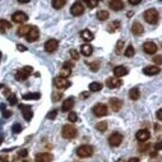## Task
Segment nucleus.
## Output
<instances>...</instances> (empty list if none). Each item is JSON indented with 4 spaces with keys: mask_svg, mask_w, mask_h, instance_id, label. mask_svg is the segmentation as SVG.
Instances as JSON below:
<instances>
[{
    "mask_svg": "<svg viewBox=\"0 0 162 162\" xmlns=\"http://www.w3.org/2000/svg\"><path fill=\"white\" fill-rule=\"evenodd\" d=\"M144 19H145V21L149 24H156L158 22V19H159L158 11L154 9V8L146 10L144 12Z\"/></svg>",
    "mask_w": 162,
    "mask_h": 162,
    "instance_id": "1",
    "label": "nucleus"
},
{
    "mask_svg": "<svg viewBox=\"0 0 162 162\" xmlns=\"http://www.w3.org/2000/svg\"><path fill=\"white\" fill-rule=\"evenodd\" d=\"M77 135V129L71 124L64 125L62 128V136L65 139H72Z\"/></svg>",
    "mask_w": 162,
    "mask_h": 162,
    "instance_id": "2",
    "label": "nucleus"
},
{
    "mask_svg": "<svg viewBox=\"0 0 162 162\" xmlns=\"http://www.w3.org/2000/svg\"><path fill=\"white\" fill-rule=\"evenodd\" d=\"M93 147L91 145H81L77 148V155L80 158H87V157H90L93 154Z\"/></svg>",
    "mask_w": 162,
    "mask_h": 162,
    "instance_id": "3",
    "label": "nucleus"
},
{
    "mask_svg": "<svg viewBox=\"0 0 162 162\" xmlns=\"http://www.w3.org/2000/svg\"><path fill=\"white\" fill-rule=\"evenodd\" d=\"M32 71H33V67H31V66H24L21 70H19V71L16 72L15 78H16V80H18V81L26 80L28 77H29V75L32 73Z\"/></svg>",
    "mask_w": 162,
    "mask_h": 162,
    "instance_id": "4",
    "label": "nucleus"
},
{
    "mask_svg": "<svg viewBox=\"0 0 162 162\" xmlns=\"http://www.w3.org/2000/svg\"><path fill=\"white\" fill-rule=\"evenodd\" d=\"M93 113H94L96 117L106 116L108 113V107L103 103H98L93 107Z\"/></svg>",
    "mask_w": 162,
    "mask_h": 162,
    "instance_id": "5",
    "label": "nucleus"
},
{
    "mask_svg": "<svg viewBox=\"0 0 162 162\" xmlns=\"http://www.w3.org/2000/svg\"><path fill=\"white\" fill-rule=\"evenodd\" d=\"M122 140H123V136L121 135L120 133L115 132V133H113V134H111L110 136H109L108 142L112 147H117L121 144Z\"/></svg>",
    "mask_w": 162,
    "mask_h": 162,
    "instance_id": "6",
    "label": "nucleus"
},
{
    "mask_svg": "<svg viewBox=\"0 0 162 162\" xmlns=\"http://www.w3.org/2000/svg\"><path fill=\"white\" fill-rule=\"evenodd\" d=\"M20 110L22 111V115L23 118L26 121H30L33 117V112L31 110V106H28V105H24V104H20L19 105Z\"/></svg>",
    "mask_w": 162,
    "mask_h": 162,
    "instance_id": "7",
    "label": "nucleus"
},
{
    "mask_svg": "<svg viewBox=\"0 0 162 162\" xmlns=\"http://www.w3.org/2000/svg\"><path fill=\"white\" fill-rule=\"evenodd\" d=\"M109 106L111 107L112 111L118 112L123 106V101L118 98H110L109 99Z\"/></svg>",
    "mask_w": 162,
    "mask_h": 162,
    "instance_id": "8",
    "label": "nucleus"
},
{
    "mask_svg": "<svg viewBox=\"0 0 162 162\" xmlns=\"http://www.w3.org/2000/svg\"><path fill=\"white\" fill-rule=\"evenodd\" d=\"M44 48H45V51L48 52V53H52V52H54V51L57 50L58 41L56 39H49L48 41L45 42Z\"/></svg>",
    "mask_w": 162,
    "mask_h": 162,
    "instance_id": "9",
    "label": "nucleus"
},
{
    "mask_svg": "<svg viewBox=\"0 0 162 162\" xmlns=\"http://www.w3.org/2000/svg\"><path fill=\"white\" fill-rule=\"evenodd\" d=\"M12 20L16 23H24L28 20V16L26 13H24L22 11H16L12 15Z\"/></svg>",
    "mask_w": 162,
    "mask_h": 162,
    "instance_id": "10",
    "label": "nucleus"
},
{
    "mask_svg": "<svg viewBox=\"0 0 162 162\" xmlns=\"http://www.w3.org/2000/svg\"><path fill=\"white\" fill-rule=\"evenodd\" d=\"M71 14L73 16H80L83 14L84 12V6L83 4H81L80 2H75L73 5L71 6L70 9Z\"/></svg>",
    "mask_w": 162,
    "mask_h": 162,
    "instance_id": "11",
    "label": "nucleus"
},
{
    "mask_svg": "<svg viewBox=\"0 0 162 162\" xmlns=\"http://www.w3.org/2000/svg\"><path fill=\"white\" fill-rule=\"evenodd\" d=\"M122 83H123L122 80L119 78H116V77H110L106 80V86L110 89L118 88L122 85Z\"/></svg>",
    "mask_w": 162,
    "mask_h": 162,
    "instance_id": "12",
    "label": "nucleus"
},
{
    "mask_svg": "<svg viewBox=\"0 0 162 162\" xmlns=\"http://www.w3.org/2000/svg\"><path fill=\"white\" fill-rule=\"evenodd\" d=\"M143 50L146 52L147 54H154L156 53V51L158 50L157 45L152 41H147L143 44Z\"/></svg>",
    "mask_w": 162,
    "mask_h": 162,
    "instance_id": "13",
    "label": "nucleus"
},
{
    "mask_svg": "<svg viewBox=\"0 0 162 162\" xmlns=\"http://www.w3.org/2000/svg\"><path fill=\"white\" fill-rule=\"evenodd\" d=\"M54 85L58 89H67L71 85V83L62 77H56L54 79Z\"/></svg>",
    "mask_w": 162,
    "mask_h": 162,
    "instance_id": "14",
    "label": "nucleus"
},
{
    "mask_svg": "<svg viewBox=\"0 0 162 162\" xmlns=\"http://www.w3.org/2000/svg\"><path fill=\"white\" fill-rule=\"evenodd\" d=\"M53 160V155L51 153H38L35 156L36 162H52Z\"/></svg>",
    "mask_w": 162,
    "mask_h": 162,
    "instance_id": "15",
    "label": "nucleus"
},
{
    "mask_svg": "<svg viewBox=\"0 0 162 162\" xmlns=\"http://www.w3.org/2000/svg\"><path fill=\"white\" fill-rule=\"evenodd\" d=\"M39 38V30L37 27H31L29 33L26 35V40L28 42H34Z\"/></svg>",
    "mask_w": 162,
    "mask_h": 162,
    "instance_id": "16",
    "label": "nucleus"
},
{
    "mask_svg": "<svg viewBox=\"0 0 162 162\" xmlns=\"http://www.w3.org/2000/svg\"><path fill=\"white\" fill-rule=\"evenodd\" d=\"M136 139L138 141H141V142H144V141H147L149 138H150V132L146 129H141V130L136 132Z\"/></svg>",
    "mask_w": 162,
    "mask_h": 162,
    "instance_id": "17",
    "label": "nucleus"
},
{
    "mask_svg": "<svg viewBox=\"0 0 162 162\" xmlns=\"http://www.w3.org/2000/svg\"><path fill=\"white\" fill-rule=\"evenodd\" d=\"M109 7L114 11H119L124 8V3L120 0H111L109 1Z\"/></svg>",
    "mask_w": 162,
    "mask_h": 162,
    "instance_id": "18",
    "label": "nucleus"
},
{
    "mask_svg": "<svg viewBox=\"0 0 162 162\" xmlns=\"http://www.w3.org/2000/svg\"><path fill=\"white\" fill-rule=\"evenodd\" d=\"M74 99L72 98V97H70V98H67L64 100V102L62 104V111L63 112H67V111H69L70 109H72L74 107Z\"/></svg>",
    "mask_w": 162,
    "mask_h": 162,
    "instance_id": "19",
    "label": "nucleus"
},
{
    "mask_svg": "<svg viewBox=\"0 0 162 162\" xmlns=\"http://www.w3.org/2000/svg\"><path fill=\"white\" fill-rule=\"evenodd\" d=\"M160 72V68L157 66H146L143 69V73L148 76H153L156 75L157 73Z\"/></svg>",
    "mask_w": 162,
    "mask_h": 162,
    "instance_id": "20",
    "label": "nucleus"
},
{
    "mask_svg": "<svg viewBox=\"0 0 162 162\" xmlns=\"http://www.w3.org/2000/svg\"><path fill=\"white\" fill-rule=\"evenodd\" d=\"M128 73V70L126 69V67L124 66H116L113 70V74L115 75L116 78H119V77H122V76L126 75Z\"/></svg>",
    "mask_w": 162,
    "mask_h": 162,
    "instance_id": "21",
    "label": "nucleus"
},
{
    "mask_svg": "<svg viewBox=\"0 0 162 162\" xmlns=\"http://www.w3.org/2000/svg\"><path fill=\"white\" fill-rule=\"evenodd\" d=\"M131 30L133 32V34L139 36V35H141L144 32V27H143V25L141 23L134 22V23H133V25H132Z\"/></svg>",
    "mask_w": 162,
    "mask_h": 162,
    "instance_id": "22",
    "label": "nucleus"
},
{
    "mask_svg": "<svg viewBox=\"0 0 162 162\" xmlns=\"http://www.w3.org/2000/svg\"><path fill=\"white\" fill-rule=\"evenodd\" d=\"M80 35H81V38H82L83 40H85V41H87V42L92 41L93 38H94V35H93V33L89 29H84L80 33Z\"/></svg>",
    "mask_w": 162,
    "mask_h": 162,
    "instance_id": "23",
    "label": "nucleus"
},
{
    "mask_svg": "<svg viewBox=\"0 0 162 162\" xmlns=\"http://www.w3.org/2000/svg\"><path fill=\"white\" fill-rule=\"evenodd\" d=\"M40 97H41V94L38 92H29L26 93V94H23L22 98L24 100H38Z\"/></svg>",
    "mask_w": 162,
    "mask_h": 162,
    "instance_id": "24",
    "label": "nucleus"
},
{
    "mask_svg": "<svg viewBox=\"0 0 162 162\" xmlns=\"http://www.w3.org/2000/svg\"><path fill=\"white\" fill-rule=\"evenodd\" d=\"M93 52V47L90 45V44H83L81 46V53H82L84 56H90Z\"/></svg>",
    "mask_w": 162,
    "mask_h": 162,
    "instance_id": "25",
    "label": "nucleus"
},
{
    "mask_svg": "<svg viewBox=\"0 0 162 162\" xmlns=\"http://www.w3.org/2000/svg\"><path fill=\"white\" fill-rule=\"evenodd\" d=\"M31 27L29 25H23V26H20L18 29H17V35L18 36H26L28 33H29V31L31 30Z\"/></svg>",
    "mask_w": 162,
    "mask_h": 162,
    "instance_id": "26",
    "label": "nucleus"
},
{
    "mask_svg": "<svg viewBox=\"0 0 162 162\" xmlns=\"http://www.w3.org/2000/svg\"><path fill=\"white\" fill-rule=\"evenodd\" d=\"M96 16L100 21H105V20H107L109 18V12L106 10H99L97 11Z\"/></svg>",
    "mask_w": 162,
    "mask_h": 162,
    "instance_id": "27",
    "label": "nucleus"
},
{
    "mask_svg": "<svg viewBox=\"0 0 162 162\" xmlns=\"http://www.w3.org/2000/svg\"><path fill=\"white\" fill-rule=\"evenodd\" d=\"M140 96V92H139V89L138 88H132L130 91H129V98H130L131 100H137L139 98Z\"/></svg>",
    "mask_w": 162,
    "mask_h": 162,
    "instance_id": "28",
    "label": "nucleus"
},
{
    "mask_svg": "<svg viewBox=\"0 0 162 162\" xmlns=\"http://www.w3.org/2000/svg\"><path fill=\"white\" fill-rule=\"evenodd\" d=\"M88 87H89V90L92 91V92H98L102 89L103 85L99 82H92V83L89 84Z\"/></svg>",
    "mask_w": 162,
    "mask_h": 162,
    "instance_id": "29",
    "label": "nucleus"
},
{
    "mask_svg": "<svg viewBox=\"0 0 162 162\" xmlns=\"http://www.w3.org/2000/svg\"><path fill=\"white\" fill-rule=\"evenodd\" d=\"M11 27H12L11 23L8 22L7 20H4V19L0 20V31L1 32H4L7 29H10Z\"/></svg>",
    "mask_w": 162,
    "mask_h": 162,
    "instance_id": "30",
    "label": "nucleus"
},
{
    "mask_svg": "<svg viewBox=\"0 0 162 162\" xmlns=\"http://www.w3.org/2000/svg\"><path fill=\"white\" fill-rule=\"evenodd\" d=\"M66 4V0H53L52 1V6H53L55 9H61L62 7L65 6Z\"/></svg>",
    "mask_w": 162,
    "mask_h": 162,
    "instance_id": "31",
    "label": "nucleus"
},
{
    "mask_svg": "<svg viewBox=\"0 0 162 162\" xmlns=\"http://www.w3.org/2000/svg\"><path fill=\"white\" fill-rule=\"evenodd\" d=\"M134 54H135V50L132 45H129L124 51V55L126 56V57H133Z\"/></svg>",
    "mask_w": 162,
    "mask_h": 162,
    "instance_id": "32",
    "label": "nucleus"
},
{
    "mask_svg": "<svg viewBox=\"0 0 162 162\" xmlns=\"http://www.w3.org/2000/svg\"><path fill=\"white\" fill-rule=\"evenodd\" d=\"M89 67H90V70L93 72H97L100 68V61L99 60H96V61H93L91 63H89Z\"/></svg>",
    "mask_w": 162,
    "mask_h": 162,
    "instance_id": "33",
    "label": "nucleus"
},
{
    "mask_svg": "<svg viewBox=\"0 0 162 162\" xmlns=\"http://www.w3.org/2000/svg\"><path fill=\"white\" fill-rule=\"evenodd\" d=\"M96 129L100 132H104L107 129V122L106 121H101V122H98L96 124Z\"/></svg>",
    "mask_w": 162,
    "mask_h": 162,
    "instance_id": "34",
    "label": "nucleus"
},
{
    "mask_svg": "<svg viewBox=\"0 0 162 162\" xmlns=\"http://www.w3.org/2000/svg\"><path fill=\"white\" fill-rule=\"evenodd\" d=\"M70 74H71V69H70V68L62 67L61 71H60V76H59V77H62L64 79H66Z\"/></svg>",
    "mask_w": 162,
    "mask_h": 162,
    "instance_id": "35",
    "label": "nucleus"
},
{
    "mask_svg": "<svg viewBox=\"0 0 162 162\" xmlns=\"http://www.w3.org/2000/svg\"><path fill=\"white\" fill-rule=\"evenodd\" d=\"M108 27H109V29H108L109 31H110V32H114V31H116V30L119 29V27H120V22L114 21V22H112Z\"/></svg>",
    "mask_w": 162,
    "mask_h": 162,
    "instance_id": "36",
    "label": "nucleus"
},
{
    "mask_svg": "<svg viewBox=\"0 0 162 162\" xmlns=\"http://www.w3.org/2000/svg\"><path fill=\"white\" fill-rule=\"evenodd\" d=\"M8 102H9V104L11 105V106H14L15 104H17V97H16L15 94H11L8 96Z\"/></svg>",
    "mask_w": 162,
    "mask_h": 162,
    "instance_id": "37",
    "label": "nucleus"
},
{
    "mask_svg": "<svg viewBox=\"0 0 162 162\" xmlns=\"http://www.w3.org/2000/svg\"><path fill=\"white\" fill-rule=\"evenodd\" d=\"M62 96H63V94L61 92L56 91L52 94V101H53V102H57V101H59L60 99L62 98Z\"/></svg>",
    "mask_w": 162,
    "mask_h": 162,
    "instance_id": "38",
    "label": "nucleus"
},
{
    "mask_svg": "<svg viewBox=\"0 0 162 162\" xmlns=\"http://www.w3.org/2000/svg\"><path fill=\"white\" fill-rule=\"evenodd\" d=\"M85 3H86V5L89 7V8H95L97 5H98L99 1L98 0H87V1H85Z\"/></svg>",
    "mask_w": 162,
    "mask_h": 162,
    "instance_id": "39",
    "label": "nucleus"
},
{
    "mask_svg": "<svg viewBox=\"0 0 162 162\" xmlns=\"http://www.w3.org/2000/svg\"><path fill=\"white\" fill-rule=\"evenodd\" d=\"M124 47V42L122 41V40H118L117 41V44H116V53L117 54H120L121 51H122Z\"/></svg>",
    "mask_w": 162,
    "mask_h": 162,
    "instance_id": "40",
    "label": "nucleus"
},
{
    "mask_svg": "<svg viewBox=\"0 0 162 162\" xmlns=\"http://www.w3.org/2000/svg\"><path fill=\"white\" fill-rule=\"evenodd\" d=\"M78 119V117H77V113L74 112V111H71L69 113V115H68V120L70 121V122H76Z\"/></svg>",
    "mask_w": 162,
    "mask_h": 162,
    "instance_id": "41",
    "label": "nucleus"
},
{
    "mask_svg": "<svg viewBox=\"0 0 162 162\" xmlns=\"http://www.w3.org/2000/svg\"><path fill=\"white\" fill-rule=\"evenodd\" d=\"M22 130V127H21V125H20L19 123H14L13 124V126H12V131H13L14 133H20Z\"/></svg>",
    "mask_w": 162,
    "mask_h": 162,
    "instance_id": "42",
    "label": "nucleus"
},
{
    "mask_svg": "<svg viewBox=\"0 0 162 162\" xmlns=\"http://www.w3.org/2000/svg\"><path fill=\"white\" fill-rule=\"evenodd\" d=\"M56 115H57V110H52V111H50V112H48V113H47L46 117H47L48 119L53 120V119L56 118Z\"/></svg>",
    "mask_w": 162,
    "mask_h": 162,
    "instance_id": "43",
    "label": "nucleus"
},
{
    "mask_svg": "<svg viewBox=\"0 0 162 162\" xmlns=\"http://www.w3.org/2000/svg\"><path fill=\"white\" fill-rule=\"evenodd\" d=\"M70 56H71V58L73 60H78L79 59V54H78V52L76 51L75 49H71L70 50Z\"/></svg>",
    "mask_w": 162,
    "mask_h": 162,
    "instance_id": "44",
    "label": "nucleus"
},
{
    "mask_svg": "<svg viewBox=\"0 0 162 162\" xmlns=\"http://www.w3.org/2000/svg\"><path fill=\"white\" fill-rule=\"evenodd\" d=\"M1 112H2V116L4 117V118H9V117L12 115V111L7 110V109H5V110H3Z\"/></svg>",
    "mask_w": 162,
    "mask_h": 162,
    "instance_id": "45",
    "label": "nucleus"
},
{
    "mask_svg": "<svg viewBox=\"0 0 162 162\" xmlns=\"http://www.w3.org/2000/svg\"><path fill=\"white\" fill-rule=\"evenodd\" d=\"M161 58H162L161 55H157V56H155L154 58H153V61H154V63H156L157 65H161V63H162Z\"/></svg>",
    "mask_w": 162,
    "mask_h": 162,
    "instance_id": "46",
    "label": "nucleus"
},
{
    "mask_svg": "<svg viewBox=\"0 0 162 162\" xmlns=\"http://www.w3.org/2000/svg\"><path fill=\"white\" fill-rule=\"evenodd\" d=\"M18 155L20 157H26L28 155V151L26 150V149H21V150L18 152Z\"/></svg>",
    "mask_w": 162,
    "mask_h": 162,
    "instance_id": "47",
    "label": "nucleus"
},
{
    "mask_svg": "<svg viewBox=\"0 0 162 162\" xmlns=\"http://www.w3.org/2000/svg\"><path fill=\"white\" fill-rule=\"evenodd\" d=\"M17 49L19 50V51H21V52H24V51H26L27 50V47H25L24 45H22V44H17Z\"/></svg>",
    "mask_w": 162,
    "mask_h": 162,
    "instance_id": "48",
    "label": "nucleus"
},
{
    "mask_svg": "<svg viewBox=\"0 0 162 162\" xmlns=\"http://www.w3.org/2000/svg\"><path fill=\"white\" fill-rule=\"evenodd\" d=\"M62 67H65V68H71L73 67V64H72L71 62H69V61H66V62H64L63 63V66Z\"/></svg>",
    "mask_w": 162,
    "mask_h": 162,
    "instance_id": "49",
    "label": "nucleus"
},
{
    "mask_svg": "<svg viewBox=\"0 0 162 162\" xmlns=\"http://www.w3.org/2000/svg\"><path fill=\"white\" fill-rule=\"evenodd\" d=\"M156 117L158 118L159 121L162 120V109H158V110H157V112H156Z\"/></svg>",
    "mask_w": 162,
    "mask_h": 162,
    "instance_id": "50",
    "label": "nucleus"
},
{
    "mask_svg": "<svg viewBox=\"0 0 162 162\" xmlns=\"http://www.w3.org/2000/svg\"><path fill=\"white\" fill-rule=\"evenodd\" d=\"M88 96H89V92H82L80 94V98L81 99H86Z\"/></svg>",
    "mask_w": 162,
    "mask_h": 162,
    "instance_id": "51",
    "label": "nucleus"
},
{
    "mask_svg": "<svg viewBox=\"0 0 162 162\" xmlns=\"http://www.w3.org/2000/svg\"><path fill=\"white\" fill-rule=\"evenodd\" d=\"M129 3L131 5H137L138 3H141V0H129Z\"/></svg>",
    "mask_w": 162,
    "mask_h": 162,
    "instance_id": "52",
    "label": "nucleus"
},
{
    "mask_svg": "<svg viewBox=\"0 0 162 162\" xmlns=\"http://www.w3.org/2000/svg\"><path fill=\"white\" fill-rule=\"evenodd\" d=\"M127 162H140L139 158H137V157H133V158H130Z\"/></svg>",
    "mask_w": 162,
    "mask_h": 162,
    "instance_id": "53",
    "label": "nucleus"
},
{
    "mask_svg": "<svg viewBox=\"0 0 162 162\" xmlns=\"http://www.w3.org/2000/svg\"><path fill=\"white\" fill-rule=\"evenodd\" d=\"M149 146H150V144H146V145H144V146H142V148H140V151H145V150H147Z\"/></svg>",
    "mask_w": 162,
    "mask_h": 162,
    "instance_id": "54",
    "label": "nucleus"
},
{
    "mask_svg": "<svg viewBox=\"0 0 162 162\" xmlns=\"http://www.w3.org/2000/svg\"><path fill=\"white\" fill-rule=\"evenodd\" d=\"M18 2L20 4H25V3H29V0H18Z\"/></svg>",
    "mask_w": 162,
    "mask_h": 162,
    "instance_id": "55",
    "label": "nucleus"
},
{
    "mask_svg": "<svg viewBox=\"0 0 162 162\" xmlns=\"http://www.w3.org/2000/svg\"><path fill=\"white\" fill-rule=\"evenodd\" d=\"M161 149V141H159L158 144H156V150H160Z\"/></svg>",
    "mask_w": 162,
    "mask_h": 162,
    "instance_id": "56",
    "label": "nucleus"
},
{
    "mask_svg": "<svg viewBox=\"0 0 162 162\" xmlns=\"http://www.w3.org/2000/svg\"><path fill=\"white\" fill-rule=\"evenodd\" d=\"M2 142H3V136L0 135V144H1Z\"/></svg>",
    "mask_w": 162,
    "mask_h": 162,
    "instance_id": "57",
    "label": "nucleus"
},
{
    "mask_svg": "<svg viewBox=\"0 0 162 162\" xmlns=\"http://www.w3.org/2000/svg\"><path fill=\"white\" fill-rule=\"evenodd\" d=\"M3 87V84H0V88H2Z\"/></svg>",
    "mask_w": 162,
    "mask_h": 162,
    "instance_id": "58",
    "label": "nucleus"
},
{
    "mask_svg": "<svg viewBox=\"0 0 162 162\" xmlns=\"http://www.w3.org/2000/svg\"><path fill=\"white\" fill-rule=\"evenodd\" d=\"M1 56H2V54H1V52H0V59H1Z\"/></svg>",
    "mask_w": 162,
    "mask_h": 162,
    "instance_id": "59",
    "label": "nucleus"
}]
</instances>
